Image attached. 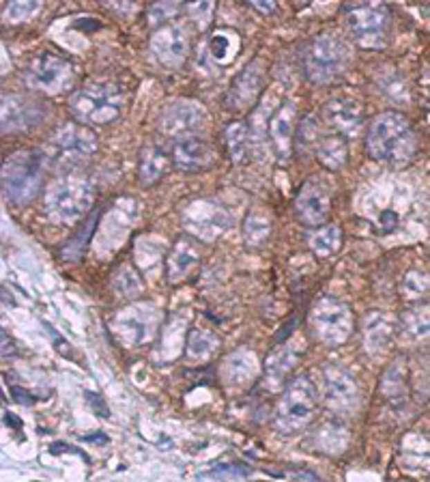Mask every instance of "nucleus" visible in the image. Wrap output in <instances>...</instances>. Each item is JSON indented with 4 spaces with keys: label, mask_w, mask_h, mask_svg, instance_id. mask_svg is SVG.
Returning a JSON list of instances; mask_svg holds the SVG:
<instances>
[{
    "label": "nucleus",
    "mask_w": 430,
    "mask_h": 482,
    "mask_svg": "<svg viewBox=\"0 0 430 482\" xmlns=\"http://www.w3.org/2000/svg\"><path fill=\"white\" fill-rule=\"evenodd\" d=\"M366 149L370 157L387 164L409 162L418 149V138L411 123L398 112L379 114L368 130Z\"/></svg>",
    "instance_id": "1"
},
{
    "label": "nucleus",
    "mask_w": 430,
    "mask_h": 482,
    "mask_svg": "<svg viewBox=\"0 0 430 482\" xmlns=\"http://www.w3.org/2000/svg\"><path fill=\"white\" fill-rule=\"evenodd\" d=\"M95 200V188L82 177H63L46 192V213L58 224H71L84 217Z\"/></svg>",
    "instance_id": "2"
},
{
    "label": "nucleus",
    "mask_w": 430,
    "mask_h": 482,
    "mask_svg": "<svg viewBox=\"0 0 430 482\" xmlns=\"http://www.w3.org/2000/svg\"><path fill=\"white\" fill-rule=\"evenodd\" d=\"M44 153L26 149L17 151L3 164V190L11 203H28L41 190Z\"/></svg>",
    "instance_id": "3"
},
{
    "label": "nucleus",
    "mask_w": 430,
    "mask_h": 482,
    "mask_svg": "<svg viewBox=\"0 0 430 482\" xmlns=\"http://www.w3.org/2000/svg\"><path fill=\"white\" fill-rule=\"evenodd\" d=\"M69 110L82 125H108L121 116L123 95L114 84H91L69 97Z\"/></svg>",
    "instance_id": "4"
},
{
    "label": "nucleus",
    "mask_w": 430,
    "mask_h": 482,
    "mask_svg": "<svg viewBox=\"0 0 430 482\" xmlns=\"http://www.w3.org/2000/svg\"><path fill=\"white\" fill-rule=\"evenodd\" d=\"M317 388L310 377L301 375L292 379L284 390V396L276 411V427L284 435H292L310 425L317 411Z\"/></svg>",
    "instance_id": "5"
},
{
    "label": "nucleus",
    "mask_w": 430,
    "mask_h": 482,
    "mask_svg": "<svg viewBox=\"0 0 430 482\" xmlns=\"http://www.w3.org/2000/svg\"><path fill=\"white\" fill-rule=\"evenodd\" d=\"M348 46L340 37H317L303 54V69L308 80L315 84H325L334 80L348 65Z\"/></svg>",
    "instance_id": "6"
},
{
    "label": "nucleus",
    "mask_w": 430,
    "mask_h": 482,
    "mask_svg": "<svg viewBox=\"0 0 430 482\" xmlns=\"http://www.w3.org/2000/svg\"><path fill=\"white\" fill-rule=\"evenodd\" d=\"M312 334L323 345L336 347L342 345L353 330V312L336 297H321L310 312Z\"/></svg>",
    "instance_id": "7"
},
{
    "label": "nucleus",
    "mask_w": 430,
    "mask_h": 482,
    "mask_svg": "<svg viewBox=\"0 0 430 482\" xmlns=\"http://www.w3.org/2000/svg\"><path fill=\"white\" fill-rule=\"evenodd\" d=\"M389 17L385 5H357L346 13V28L359 46L383 48L389 37Z\"/></svg>",
    "instance_id": "8"
},
{
    "label": "nucleus",
    "mask_w": 430,
    "mask_h": 482,
    "mask_svg": "<svg viewBox=\"0 0 430 482\" xmlns=\"http://www.w3.org/2000/svg\"><path fill=\"white\" fill-rule=\"evenodd\" d=\"M160 323V314L149 304H131L123 308L112 321L116 338L127 347H140L153 338Z\"/></svg>",
    "instance_id": "9"
},
{
    "label": "nucleus",
    "mask_w": 430,
    "mask_h": 482,
    "mask_svg": "<svg viewBox=\"0 0 430 482\" xmlns=\"http://www.w3.org/2000/svg\"><path fill=\"white\" fill-rule=\"evenodd\" d=\"M71 78H73V71L67 60L58 58L50 52H41L39 56H35L24 71L26 84L35 91H41L48 95L65 91L71 84Z\"/></svg>",
    "instance_id": "10"
},
{
    "label": "nucleus",
    "mask_w": 430,
    "mask_h": 482,
    "mask_svg": "<svg viewBox=\"0 0 430 482\" xmlns=\"http://www.w3.org/2000/svg\"><path fill=\"white\" fill-rule=\"evenodd\" d=\"M97 151V136L82 123H65L52 136L50 153L58 164L80 162Z\"/></svg>",
    "instance_id": "11"
},
{
    "label": "nucleus",
    "mask_w": 430,
    "mask_h": 482,
    "mask_svg": "<svg viewBox=\"0 0 430 482\" xmlns=\"http://www.w3.org/2000/svg\"><path fill=\"white\" fill-rule=\"evenodd\" d=\"M323 396L331 411L348 416L359 405V392L355 377L338 364H329L323 371Z\"/></svg>",
    "instance_id": "12"
},
{
    "label": "nucleus",
    "mask_w": 430,
    "mask_h": 482,
    "mask_svg": "<svg viewBox=\"0 0 430 482\" xmlns=\"http://www.w3.org/2000/svg\"><path fill=\"white\" fill-rule=\"evenodd\" d=\"M151 52L160 65L177 69L185 63L189 54V42L187 35L177 24H166L151 39Z\"/></svg>",
    "instance_id": "13"
},
{
    "label": "nucleus",
    "mask_w": 430,
    "mask_h": 482,
    "mask_svg": "<svg viewBox=\"0 0 430 482\" xmlns=\"http://www.w3.org/2000/svg\"><path fill=\"white\" fill-rule=\"evenodd\" d=\"M331 209V196L323 181L312 179L299 190L295 198V211L297 217L306 226H321Z\"/></svg>",
    "instance_id": "14"
},
{
    "label": "nucleus",
    "mask_w": 430,
    "mask_h": 482,
    "mask_svg": "<svg viewBox=\"0 0 430 482\" xmlns=\"http://www.w3.org/2000/svg\"><path fill=\"white\" fill-rule=\"evenodd\" d=\"M205 110L196 102H177L170 104L160 120V127L164 134L174 136V138H183V136H194V132H198L205 123Z\"/></svg>",
    "instance_id": "15"
},
{
    "label": "nucleus",
    "mask_w": 430,
    "mask_h": 482,
    "mask_svg": "<svg viewBox=\"0 0 430 482\" xmlns=\"http://www.w3.org/2000/svg\"><path fill=\"white\" fill-rule=\"evenodd\" d=\"M185 224L203 239H215L228 229L230 217L224 209L207 203V200H200V203H194L185 211Z\"/></svg>",
    "instance_id": "16"
},
{
    "label": "nucleus",
    "mask_w": 430,
    "mask_h": 482,
    "mask_svg": "<svg viewBox=\"0 0 430 482\" xmlns=\"http://www.w3.org/2000/svg\"><path fill=\"white\" fill-rule=\"evenodd\" d=\"M215 157L213 147L198 136H183L172 143V162L181 170H203Z\"/></svg>",
    "instance_id": "17"
},
{
    "label": "nucleus",
    "mask_w": 430,
    "mask_h": 482,
    "mask_svg": "<svg viewBox=\"0 0 430 482\" xmlns=\"http://www.w3.org/2000/svg\"><path fill=\"white\" fill-rule=\"evenodd\" d=\"M44 118V110L37 102L22 95H5L3 97V130L19 132L37 125Z\"/></svg>",
    "instance_id": "18"
},
{
    "label": "nucleus",
    "mask_w": 430,
    "mask_h": 482,
    "mask_svg": "<svg viewBox=\"0 0 430 482\" xmlns=\"http://www.w3.org/2000/svg\"><path fill=\"white\" fill-rule=\"evenodd\" d=\"M323 114L327 125L344 136H357L364 125V112L353 99H344V97L331 99V102L325 104Z\"/></svg>",
    "instance_id": "19"
},
{
    "label": "nucleus",
    "mask_w": 430,
    "mask_h": 482,
    "mask_svg": "<svg viewBox=\"0 0 430 482\" xmlns=\"http://www.w3.org/2000/svg\"><path fill=\"white\" fill-rule=\"evenodd\" d=\"M265 82V75L261 69L259 60H254L252 65H247L230 87V95H228V104L230 108H247L254 104V99L261 93Z\"/></svg>",
    "instance_id": "20"
},
{
    "label": "nucleus",
    "mask_w": 430,
    "mask_h": 482,
    "mask_svg": "<svg viewBox=\"0 0 430 482\" xmlns=\"http://www.w3.org/2000/svg\"><path fill=\"white\" fill-rule=\"evenodd\" d=\"M301 351H303V347H301V343H297V340H290V343H284L282 347L271 351V355L265 362V377H267L271 388H278L284 384L288 373L297 366V359H299Z\"/></svg>",
    "instance_id": "21"
},
{
    "label": "nucleus",
    "mask_w": 430,
    "mask_h": 482,
    "mask_svg": "<svg viewBox=\"0 0 430 482\" xmlns=\"http://www.w3.org/2000/svg\"><path fill=\"white\" fill-rule=\"evenodd\" d=\"M269 134H271L273 147H276L280 159H286L288 153H290L292 134H295V104L284 102L278 108V112L271 116Z\"/></svg>",
    "instance_id": "22"
},
{
    "label": "nucleus",
    "mask_w": 430,
    "mask_h": 482,
    "mask_svg": "<svg viewBox=\"0 0 430 482\" xmlns=\"http://www.w3.org/2000/svg\"><path fill=\"white\" fill-rule=\"evenodd\" d=\"M198 248L189 239H179L166 258V274L170 283H179V280L187 278L189 271L198 265Z\"/></svg>",
    "instance_id": "23"
},
{
    "label": "nucleus",
    "mask_w": 430,
    "mask_h": 482,
    "mask_svg": "<svg viewBox=\"0 0 430 482\" xmlns=\"http://www.w3.org/2000/svg\"><path fill=\"white\" fill-rule=\"evenodd\" d=\"M170 159L168 153L155 145H149L142 155H140V166H138V175H140V184L142 186H153L158 184L162 177L168 175L170 170Z\"/></svg>",
    "instance_id": "24"
},
{
    "label": "nucleus",
    "mask_w": 430,
    "mask_h": 482,
    "mask_svg": "<svg viewBox=\"0 0 430 482\" xmlns=\"http://www.w3.org/2000/svg\"><path fill=\"white\" fill-rule=\"evenodd\" d=\"M392 336V321L381 312H370L364 319V345L368 353H381Z\"/></svg>",
    "instance_id": "25"
},
{
    "label": "nucleus",
    "mask_w": 430,
    "mask_h": 482,
    "mask_svg": "<svg viewBox=\"0 0 430 482\" xmlns=\"http://www.w3.org/2000/svg\"><path fill=\"white\" fill-rule=\"evenodd\" d=\"M256 355L247 349H239L226 357L222 375L228 384H245V381H252L256 377Z\"/></svg>",
    "instance_id": "26"
},
{
    "label": "nucleus",
    "mask_w": 430,
    "mask_h": 482,
    "mask_svg": "<svg viewBox=\"0 0 430 482\" xmlns=\"http://www.w3.org/2000/svg\"><path fill=\"white\" fill-rule=\"evenodd\" d=\"M402 332L415 343H430V301L404 310Z\"/></svg>",
    "instance_id": "27"
},
{
    "label": "nucleus",
    "mask_w": 430,
    "mask_h": 482,
    "mask_svg": "<svg viewBox=\"0 0 430 482\" xmlns=\"http://www.w3.org/2000/svg\"><path fill=\"white\" fill-rule=\"evenodd\" d=\"M381 392L389 400V403H402L406 398V366L402 359H396L383 375L381 381Z\"/></svg>",
    "instance_id": "28"
},
{
    "label": "nucleus",
    "mask_w": 430,
    "mask_h": 482,
    "mask_svg": "<svg viewBox=\"0 0 430 482\" xmlns=\"http://www.w3.org/2000/svg\"><path fill=\"white\" fill-rule=\"evenodd\" d=\"M317 157L331 170L342 168L348 157L346 140L342 136H323L317 147Z\"/></svg>",
    "instance_id": "29"
},
{
    "label": "nucleus",
    "mask_w": 430,
    "mask_h": 482,
    "mask_svg": "<svg viewBox=\"0 0 430 482\" xmlns=\"http://www.w3.org/2000/svg\"><path fill=\"white\" fill-rule=\"evenodd\" d=\"M224 138H226V147H228L232 162H237V164L243 162L250 149V127L243 120H234V123L226 127Z\"/></svg>",
    "instance_id": "30"
},
{
    "label": "nucleus",
    "mask_w": 430,
    "mask_h": 482,
    "mask_svg": "<svg viewBox=\"0 0 430 482\" xmlns=\"http://www.w3.org/2000/svg\"><path fill=\"white\" fill-rule=\"evenodd\" d=\"M220 349V338L207 330H191L187 338V355L191 359L205 362Z\"/></svg>",
    "instance_id": "31"
},
{
    "label": "nucleus",
    "mask_w": 430,
    "mask_h": 482,
    "mask_svg": "<svg viewBox=\"0 0 430 482\" xmlns=\"http://www.w3.org/2000/svg\"><path fill=\"white\" fill-rule=\"evenodd\" d=\"M237 50H239V37L234 33H230V30L213 33L211 42H209V54L215 63H220V65L230 63L234 54H237Z\"/></svg>",
    "instance_id": "32"
},
{
    "label": "nucleus",
    "mask_w": 430,
    "mask_h": 482,
    "mask_svg": "<svg viewBox=\"0 0 430 482\" xmlns=\"http://www.w3.org/2000/svg\"><path fill=\"white\" fill-rule=\"evenodd\" d=\"M342 244V231L336 224L323 226L310 235V248L317 256H331Z\"/></svg>",
    "instance_id": "33"
},
{
    "label": "nucleus",
    "mask_w": 430,
    "mask_h": 482,
    "mask_svg": "<svg viewBox=\"0 0 430 482\" xmlns=\"http://www.w3.org/2000/svg\"><path fill=\"white\" fill-rule=\"evenodd\" d=\"M112 287L114 291L119 293L121 297H133V295H140L144 285H142V278L140 274L135 271L133 267L129 265H123L114 271L112 276Z\"/></svg>",
    "instance_id": "34"
},
{
    "label": "nucleus",
    "mask_w": 430,
    "mask_h": 482,
    "mask_svg": "<svg viewBox=\"0 0 430 482\" xmlns=\"http://www.w3.org/2000/svg\"><path fill=\"white\" fill-rule=\"evenodd\" d=\"M95 226H97V213L86 220L82 231H80V235H75L73 239L67 241V246L63 248V256L67 260H80L82 258V254L86 250V244H88V237H91V233H93Z\"/></svg>",
    "instance_id": "35"
},
{
    "label": "nucleus",
    "mask_w": 430,
    "mask_h": 482,
    "mask_svg": "<svg viewBox=\"0 0 430 482\" xmlns=\"http://www.w3.org/2000/svg\"><path fill=\"white\" fill-rule=\"evenodd\" d=\"M271 233V222L263 215H250L245 220V226H243V237H245V244L247 246H261L263 241L269 237Z\"/></svg>",
    "instance_id": "36"
},
{
    "label": "nucleus",
    "mask_w": 430,
    "mask_h": 482,
    "mask_svg": "<svg viewBox=\"0 0 430 482\" xmlns=\"http://www.w3.org/2000/svg\"><path fill=\"white\" fill-rule=\"evenodd\" d=\"M402 291L406 297H422L430 291V276L428 274H422V271H411L406 274L404 283H402Z\"/></svg>",
    "instance_id": "37"
},
{
    "label": "nucleus",
    "mask_w": 430,
    "mask_h": 482,
    "mask_svg": "<svg viewBox=\"0 0 430 482\" xmlns=\"http://www.w3.org/2000/svg\"><path fill=\"white\" fill-rule=\"evenodd\" d=\"M37 11H39V3H37V0H28V3L17 0V3H11L5 9V17L9 19V22H24V19L32 17Z\"/></svg>",
    "instance_id": "38"
},
{
    "label": "nucleus",
    "mask_w": 430,
    "mask_h": 482,
    "mask_svg": "<svg viewBox=\"0 0 430 482\" xmlns=\"http://www.w3.org/2000/svg\"><path fill=\"white\" fill-rule=\"evenodd\" d=\"M319 125L315 123V120H312V116L310 118H306L303 123H301V127H299V145L303 147V149H308V147H319Z\"/></svg>",
    "instance_id": "39"
},
{
    "label": "nucleus",
    "mask_w": 430,
    "mask_h": 482,
    "mask_svg": "<svg viewBox=\"0 0 430 482\" xmlns=\"http://www.w3.org/2000/svg\"><path fill=\"white\" fill-rule=\"evenodd\" d=\"M187 9H189L191 17L196 19V22L200 19V28H205L211 22V15H213V5L211 3H191Z\"/></svg>",
    "instance_id": "40"
},
{
    "label": "nucleus",
    "mask_w": 430,
    "mask_h": 482,
    "mask_svg": "<svg viewBox=\"0 0 430 482\" xmlns=\"http://www.w3.org/2000/svg\"><path fill=\"white\" fill-rule=\"evenodd\" d=\"M174 11H177V5H155L151 9V24L160 22V19H166L170 15H174Z\"/></svg>",
    "instance_id": "41"
},
{
    "label": "nucleus",
    "mask_w": 430,
    "mask_h": 482,
    "mask_svg": "<svg viewBox=\"0 0 430 482\" xmlns=\"http://www.w3.org/2000/svg\"><path fill=\"white\" fill-rule=\"evenodd\" d=\"M86 398H88V403L93 405V409H97L102 413V418H108V407L104 405V400L100 394H93V392H86Z\"/></svg>",
    "instance_id": "42"
},
{
    "label": "nucleus",
    "mask_w": 430,
    "mask_h": 482,
    "mask_svg": "<svg viewBox=\"0 0 430 482\" xmlns=\"http://www.w3.org/2000/svg\"><path fill=\"white\" fill-rule=\"evenodd\" d=\"M11 394H13V398L17 400L19 405H32V403H35V398H32L28 392L19 390V388H11Z\"/></svg>",
    "instance_id": "43"
},
{
    "label": "nucleus",
    "mask_w": 430,
    "mask_h": 482,
    "mask_svg": "<svg viewBox=\"0 0 430 482\" xmlns=\"http://www.w3.org/2000/svg\"><path fill=\"white\" fill-rule=\"evenodd\" d=\"M50 450H52L54 454H58V452H77L75 448H71V446H67V444H52Z\"/></svg>",
    "instance_id": "44"
},
{
    "label": "nucleus",
    "mask_w": 430,
    "mask_h": 482,
    "mask_svg": "<svg viewBox=\"0 0 430 482\" xmlns=\"http://www.w3.org/2000/svg\"><path fill=\"white\" fill-rule=\"evenodd\" d=\"M5 422L9 427H13V429H22V422H19L13 413H5Z\"/></svg>",
    "instance_id": "45"
},
{
    "label": "nucleus",
    "mask_w": 430,
    "mask_h": 482,
    "mask_svg": "<svg viewBox=\"0 0 430 482\" xmlns=\"http://www.w3.org/2000/svg\"><path fill=\"white\" fill-rule=\"evenodd\" d=\"M252 7H256V9H261V11H273V3H267V5H263V0H256V3H252Z\"/></svg>",
    "instance_id": "46"
},
{
    "label": "nucleus",
    "mask_w": 430,
    "mask_h": 482,
    "mask_svg": "<svg viewBox=\"0 0 430 482\" xmlns=\"http://www.w3.org/2000/svg\"><path fill=\"white\" fill-rule=\"evenodd\" d=\"M86 441H100V444H106L108 437H106V435H88Z\"/></svg>",
    "instance_id": "47"
}]
</instances>
